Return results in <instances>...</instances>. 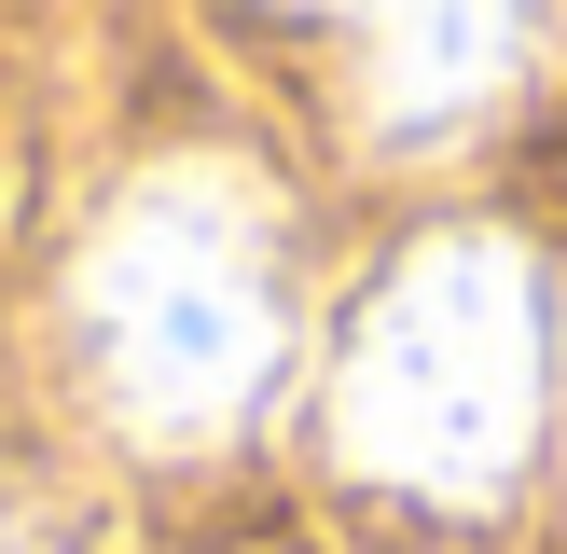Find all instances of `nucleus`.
<instances>
[{"instance_id": "f257e3e1", "label": "nucleus", "mask_w": 567, "mask_h": 554, "mask_svg": "<svg viewBox=\"0 0 567 554\" xmlns=\"http://www.w3.org/2000/svg\"><path fill=\"white\" fill-rule=\"evenodd\" d=\"M70 375L138 458H221L291 388V208L249 153H153L70 249Z\"/></svg>"}, {"instance_id": "f03ea898", "label": "nucleus", "mask_w": 567, "mask_h": 554, "mask_svg": "<svg viewBox=\"0 0 567 554\" xmlns=\"http://www.w3.org/2000/svg\"><path fill=\"white\" fill-rule=\"evenodd\" d=\"M567 402L554 264L498 222H430L374 264L319 375V430L402 513H498Z\"/></svg>"}, {"instance_id": "7ed1b4c3", "label": "nucleus", "mask_w": 567, "mask_h": 554, "mask_svg": "<svg viewBox=\"0 0 567 554\" xmlns=\"http://www.w3.org/2000/svg\"><path fill=\"white\" fill-rule=\"evenodd\" d=\"M347 55H360L347 70L360 125H374L388 153H443V138L498 125V111L540 83L554 28H526V14H388V28H360Z\"/></svg>"}, {"instance_id": "20e7f679", "label": "nucleus", "mask_w": 567, "mask_h": 554, "mask_svg": "<svg viewBox=\"0 0 567 554\" xmlns=\"http://www.w3.org/2000/svg\"><path fill=\"white\" fill-rule=\"evenodd\" d=\"M0 554H70V541H55V513H42L28 485H0Z\"/></svg>"}]
</instances>
